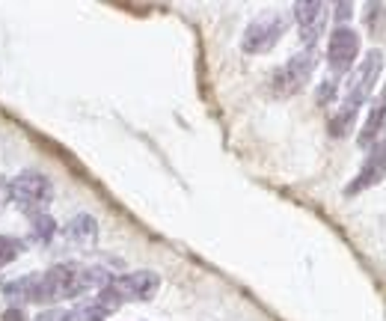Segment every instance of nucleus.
I'll use <instances>...</instances> for the list:
<instances>
[{
	"instance_id": "f257e3e1",
	"label": "nucleus",
	"mask_w": 386,
	"mask_h": 321,
	"mask_svg": "<svg viewBox=\"0 0 386 321\" xmlns=\"http://www.w3.org/2000/svg\"><path fill=\"white\" fill-rule=\"evenodd\" d=\"M380 69H383V54H380V48H371L366 57H362L360 69H354V75H351L348 90H345V104H341V110L333 116V123H330V134H336V137L348 134L354 116L360 113V107L366 104V98L371 95L374 84H378Z\"/></svg>"
},
{
	"instance_id": "f03ea898",
	"label": "nucleus",
	"mask_w": 386,
	"mask_h": 321,
	"mask_svg": "<svg viewBox=\"0 0 386 321\" xmlns=\"http://www.w3.org/2000/svg\"><path fill=\"white\" fill-rule=\"evenodd\" d=\"M83 268L86 265H77V262H63V265H54L51 271L42 274V304H54V301H65V297H77L86 283H83Z\"/></svg>"
},
{
	"instance_id": "7ed1b4c3",
	"label": "nucleus",
	"mask_w": 386,
	"mask_h": 321,
	"mask_svg": "<svg viewBox=\"0 0 386 321\" xmlns=\"http://www.w3.org/2000/svg\"><path fill=\"white\" fill-rule=\"evenodd\" d=\"M6 194L13 196L21 208H27L30 214H39L42 208H45L54 199V185H51V179H48L45 173L24 170V173H18L15 179L9 182Z\"/></svg>"
},
{
	"instance_id": "20e7f679",
	"label": "nucleus",
	"mask_w": 386,
	"mask_h": 321,
	"mask_svg": "<svg viewBox=\"0 0 386 321\" xmlns=\"http://www.w3.org/2000/svg\"><path fill=\"white\" fill-rule=\"evenodd\" d=\"M285 30H289V18H285V15L252 21V24L244 30V42H241V48H244L247 54H264V51H271L273 45H277Z\"/></svg>"
},
{
	"instance_id": "39448f33",
	"label": "nucleus",
	"mask_w": 386,
	"mask_h": 321,
	"mask_svg": "<svg viewBox=\"0 0 386 321\" xmlns=\"http://www.w3.org/2000/svg\"><path fill=\"white\" fill-rule=\"evenodd\" d=\"M161 285V276L154 271H134V274H125V276H116L110 280V289L119 301H152L154 292Z\"/></svg>"
},
{
	"instance_id": "423d86ee",
	"label": "nucleus",
	"mask_w": 386,
	"mask_h": 321,
	"mask_svg": "<svg viewBox=\"0 0 386 321\" xmlns=\"http://www.w3.org/2000/svg\"><path fill=\"white\" fill-rule=\"evenodd\" d=\"M312 69H315V54L312 51H300L282 65L273 77V86H277L280 95H291L297 90H303L306 81L312 77Z\"/></svg>"
},
{
	"instance_id": "0eeeda50",
	"label": "nucleus",
	"mask_w": 386,
	"mask_h": 321,
	"mask_svg": "<svg viewBox=\"0 0 386 321\" xmlns=\"http://www.w3.org/2000/svg\"><path fill=\"white\" fill-rule=\"evenodd\" d=\"M360 54V36L351 27H336L327 45V63L333 75H345Z\"/></svg>"
},
{
	"instance_id": "6e6552de",
	"label": "nucleus",
	"mask_w": 386,
	"mask_h": 321,
	"mask_svg": "<svg viewBox=\"0 0 386 321\" xmlns=\"http://www.w3.org/2000/svg\"><path fill=\"white\" fill-rule=\"evenodd\" d=\"M327 13L330 6L327 3H297L294 6V18H297V30H300V39L306 51H312L318 45V39H321L324 33V24H327Z\"/></svg>"
},
{
	"instance_id": "1a4fd4ad",
	"label": "nucleus",
	"mask_w": 386,
	"mask_h": 321,
	"mask_svg": "<svg viewBox=\"0 0 386 321\" xmlns=\"http://www.w3.org/2000/svg\"><path fill=\"white\" fill-rule=\"evenodd\" d=\"M383 175H386V152L378 146V149H374V152L369 155V161L362 164L360 175L345 187V194H348V196H354V194H360V191H366V187L378 185V182L383 179Z\"/></svg>"
},
{
	"instance_id": "9d476101",
	"label": "nucleus",
	"mask_w": 386,
	"mask_h": 321,
	"mask_svg": "<svg viewBox=\"0 0 386 321\" xmlns=\"http://www.w3.org/2000/svg\"><path fill=\"white\" fill-rule=\"evenodd\" d=\"M42 274H27V276H21V280H9L3 283V295L13 301V306H21V304H27V301H36L42 304Z\"/></svg>"
},
{
	"instance_id": "9b49d317",
	"label": "nucleus",
	"mask_w": 386,
	"mask_h": 321,
	"mask_svg": "<svg viewBox=\"0 0 386 321\" xmlns=\"http://www.w3.org/2000/svg\"><path fill=\"white\" fill-rule=\"evenodd\" d=\"M63 235L74 247H93L98 241V224H95L93 214H77V217H72L69 224H65Z\"/></svg>"
},
{
	"instance_id": "f8f14e48",
	"label": "nucleus",
	"mask_w": 386,
	"mask_h": 321,
	"mask_svg": "<svg viewBox=\"0 0 386 321\" xmlns=\"http://www.w3.org/2000/svg\"><path fill=\"white\" fill-rule=\"evenodd\" d=\"M54 235H57V224H54V217L45 214V212L33 214V241H36V244H51Z\"/></svg>"
},
{
	"instance_id": "ddd939ff",
	"label": "nucleus",
	"mask_w": 386,
	"mask_h": 321,
	"mask_svg": "<svg viewBox=\"0 0 386 321\" xmlns=\"http://www.w3.org/2000/svg\"><path fill=\"white\" fill-rule=\"evenodd\" d=\"M21 253V244L15 238H9V235H0V268H3V265H9L15 256Z\"/></svg>"
},
{
	"instance_id": "4468645a",
	"label": "nucleus",
	"mask_w": 386,
	"mask_h": 321,
	"mask_svg": "<svg viewBox=\"0 0 386 321\" xmlns=\"http://www.w3.org/2000/svg\"><path fill=\"white\" fill-rule=\"evenodd\" d=\"M333 93H336V84H333V81H327V84L321 86V90H318V102L327 104L330 98H333Z\"/></svg>"
},
{
	"instance_id": "2eb2a0df",
	"label": "nucleus",
	"mask_w": 386,
	"mask_h": 321,
	"mask_svg": "<svg viewBox=\"0 0 386 321\" xmlns=\"http://www.w3.org/2000/svg\"><path fill=\"white\" fill-rule=\"evenodd\" d=\"M3 321H27L24 318V309H21V306H9L6 315H3Z\"/></svg>"
},
{
	"instance_id": "dca6fc26",
	"label": "nucleus",
	"mask_w": 386,
	"mask_h": 321,
	"mask_svg": "<svg viewBox=\"0 0 386 321\" xmlns=\"http://www.w3.org/2000/svg\"><path fill=\"white\" fill-rule=\"evenodd\" d=\"M333 9H336V18H339V21H348L351 13H354V6H351V3H336Z\"/></svg>"
},
{
	"instance_id": "f3484780",
	"label": "nucleus",
	"mask_w": 386,
	"mask_h": 321,
	"mask_svg": "<svg viewBox=\"0 0 386 321\" xmlns=\"http://www.w3.org/2000/svg\"><path fill=\"white\" fill-rule=\"evenodd\" d=\"M63 315L57 313V309H48V313H42V315H36V321H60Z\"/></svg>"
},
{
	"instance_id": "a211bd4d",
	"label": "nucleus",
	"mask_w": 386,
	"mask_h": 321,
	"mask_svg": "<svg viewBox=\"0 0 386 321\" xmlns=\"http://www.w3.org/2000/svg\"><path fill=\"white\" fill-rule=\"evenodd\" d=\"M378 104H383V107H386V84H383V90H380V98H378Z\"/></svg>"
}]
</instances>
